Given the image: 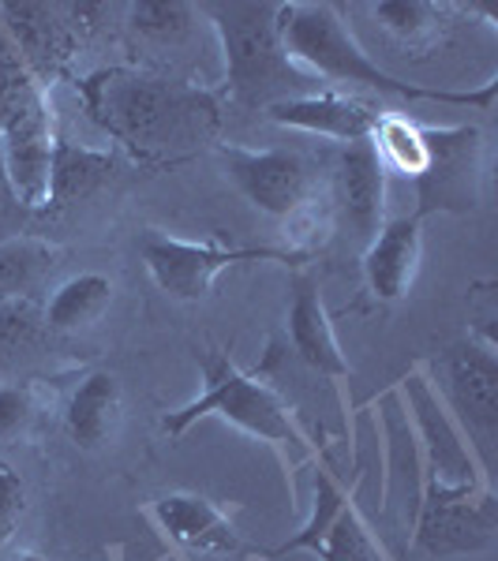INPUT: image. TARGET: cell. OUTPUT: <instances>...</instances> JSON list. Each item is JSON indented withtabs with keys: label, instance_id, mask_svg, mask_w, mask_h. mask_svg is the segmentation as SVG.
<instances>
[{
	"label": "cell",
	"instance_id": "obj_1",
	"mask_svg": "<svg viewBox=\"0 0 498 561\" xmlns=\"http://www.w3.org/2000/svg\"><path fill=\"white\" fill-rule=\"evenodd\" d=\"M71 87L90 121L147 169L188 161L222 124V102L211 90L135 68H98Z\"/></svg>",
	"mask_w": 498,
	"mask_h": 561
},
{
	"label": "cell",
	"instance_id": "obj_2",
	"mask_svg": "<svg viewBox=\"0 0 498 561\" xmlns=\"http://www.w3.org/2000/svg\"><path fill=\"white\" fill-rule=\"evenodd\" d=\"M278 38L288 57V65L304 76L319 79V87H367L378 94L397 98H423V102L468 105L479 113H491L498 79H487L476 90H446V87H416L378 68L349 31L338 4L326 0H293L278 8Z\"/></svg>",
	"mask_w": 498,
	"mask_h": 561
},
{
	"label": "cell",
	"instance_id": "obj_3",
	"mask_svg": "<svg viewBox=\"0 0 498 561\" xmlns=\"http://www.w3.org/2000/svg\"><path fill=\"white\" fill-rule=\"evenodd\" d=\"M199 375H203V393L188 401L184 409L166 412L161 431L169 438H184L206 415L233 423L251 438L267 442L282 454L293 468H304L315 460V442L304 431L301 415L288 404V397L274 382H267L256 370H240L222 348L199 352Z\"/></svg>",
	"mask_w": 498,
	"mask_h": 561
},
{
	"label": "cell",
	"instance_id": "obj_4",
	"mask_svg": "<svg viewBox=\"0 0 498 561\" xmlns=\"http://www.w3.org/2000/svg\"><path fill=\"white\" fill-rule=\"evenodd\" d=\"M278 8L270 0L259 4H195V12L214 26L225 57V94L240 105H274L285 98L315 94L312 76L288 65L282 38H278Z\"/></svg>",
	"mask_w": 498,
	"mask_h": 561
},
{
	"label": "cell",
	"instance_id": "obj_5",
	"mask_svg": "<svg viewBox=\"0 0 498 561\" xmlns=\"http://www.w3.org/2000/svg\"><path fill=\"white\" fill-rule=\"evenodd\" d=\"M53 139L57 131H53L49 94L0 31V161L8 187L26 210L49 206Z\"/></svg>",
	"mask_w": 498,
	"mask_h": 561
},
{
	"label": "cell",
	"instance_id": "obj_6",
	"mask_svg": "<svg viewBox=\"0 0 498 561\" xmlns=\"http://www.w3.org/2000/svg\"><path fill=\"white\" fill-rule=\"evenodd\" d=\"M394 389L412 423L416 454H420V502L476 497L491 491V476L479 465L465 431L457 427L442 393L428 378V367H412Z\"/></svg>",
	"mask_w": 498,
	"mask_h": 561
},
{
	"label": "cell",
	"instance_id": "obj_7",
	"mask_svg": "<svg viewBox=\"0 0 498 561\" xmlns=\"http://www.w3.org/2000/svg\"><path fill=\"white\" fill-rule=\"evenodd\" d=\"M214 150L222 158L225 180L237 187L244 203H251L259 214L274 217V221L293 225L296 232L288 248L307 255L304 237L312 232L307 225L319 221L315 203H319L322 192L312 161L296 150H251V147H237V142H217Z\"/></svg>",
	"mask_w": 498,
	"mask_h": 561
},
{
	"label": "cell",
	"instance_id": "obj_8",
	"mask_svg": "<svg viewBox=\"0 0 498 561\" xmlns=\"http://www.w3.org/2000/svg\"><path fill=\"white\" fill-rule=\"evenodd\" d=\"M139 259L147 266V274L169 300L180 304H199L211 296L217 274L244 262H285V266H304L307 255L293 248H229L217 240H180L169 237L161 229H147L139 237Z\"/></svg>",
	"mask_w": 498,
	"mask_h": 561
},
{
	"label": "cell",
	"instance_id": "obj_9",
	"mask_svg": "<svg viewBox=\"0 0 498 561\" xmlns=\"http://www.w3.org/2000/svg\"><path fill=\"white\" fill-rule=\"evenodd\" d=\"M428 161L423 173L412 180L416 187V214H476L484 203V169H487V142L476 124H450L434 128L423 124Z\"/></svg>",
	"mask_w": 498,
	"mask_h": 561
},
{
	"label": "cell",
	"instance_id": "obj_10",
	"mask_svg": "<svg viewBox=\"0 0 498 561\" xmlns=\"http://www.w3.org/2000/svg\"><path fill=\"white\" fill-rule=\"evenodd\" d=\"M439 378L434 386L446 401L450 415L465 431L468 446L476 449L479 465L491 472V449L498 434V352L495 341H484L468 333L465 341L450 345L439 359Z\"/></svg>",
	"mask_w": 498,
	"mask_h": 561
},
{
	"label": "cell",
	"instance_id": "obj_11",
	"mask_svg": "<svg viewBox=\"0 0 498 561\" xmlns=\"http://www.w3.org/2000/svg\"><path fill=\"white\" fill-rule=\"evenodd\" d=\"M386 176L391 173L383 169L371 142H349L333 158L326 198H330V210L364 243L386 221Z\"/></svg>",
	"mask_w": 498,
	"mask_h": 561
},
{
	"label": "cell",
	"instance_id": "obj_12",
	"mask_svg": "<svg viewBox=\"0 0 498 561\" xmlns=\"http://www.w3.org/2000/svg\"><path fill=\"white\" fill-rule=\"evenodd\" d=\"M498 531L495 494L476 497H442V502H420L412 520V542L431 558L446 554H476L491 547Z\"/></svg>",
	"mask_w": 498,
	"mask_h": 561
},
{
	"label": "cell",
	"instance_id": "obj_13",
	"mask_svg": "<svg viewBox=\"0 0 498 561\" xmlns=\"http://www.w3.org/2000/svg\"><path fill=\"white\" fill-rule=\"evenodd\" d=\"M383 113L386 108L371 105L364 98L338 94V90H315V94H296L285 98V102L267 105V116L278 128L322 135V139H333L341 147H349V142H371V131H375Z\"/></svg>",
	"mask_w": 498,
	"mask_h": 561
},
{
	"label": "cell",
	"instance_id": "obj_14",
	"mask_svg": "<svg viewBox=\"0 0 498 561\" xmlns=\"http://www.w3.org/2000/svg\"><path fill=\"white\" fill-rule=\"evenodd\" d=\"M0 31L15 45L38 83H57L76 53V31L60 20V4H0Z\"/></svg>",
	"mask_w": 498,
	"mask_h": 561
},
{
	"label": "cell",
	"instance_id": "obj_15",
	"mask_svg": "<svg viewBox=\"0 0 498 561\" xmlns=\"http://www.w3.org/2000/svg\"><path fill=\"white\" fill-rule=\"evenodd\" d=\"M147 513L166 531V539L184 550H199V554H240V550H248V542L240 539L229 513H222L211 497L195 491L154 497Z\"/></svg>",
	"mask_w": 498,
	"mask_h": 561
},
{
	"label": "cell",
	"instance_id": "obj_16",
	"mask_svg": "<svg viewBox=\"0 0 498 561\" xmlns=\"http://www.w3.org/2000/svg\"><path fill=\"white\" fill-rule=\"evenodd\" d=\"M423 255L420 217H386L383 229L364 243V280L378 304H397L409 296Z\"/></svg>",
	"mask_w": 498,
	"mask_h": 561
},
{
	"label": "cell",
	"instance_id": "obj_17",
	"mask_svg": "<svg viewBox=\"0 0 498 561\" xmlns=\"http://www.w3.org/2000/svg\"><path fill=\"white\" fill-rule=\"evenodd\" d=\"M288 311H285V333L293 341V352L304 359L312 370L319 375L341 378L352 375L346 352L338 345V333H333V322L326 314V304H322V293H319V280L312 274H296L293 285H288Z\"/></svg>",
	"mask_w": 498,
	"mask_h": 561
},
{
	"label": "cell",
	"instance_id": "obj_18",
	"mask_svg": "<svg viewBox=\"0 0 498 561\" xmlns=\"http://www.w3.org/2000/svg\"><path fill=\"white\" fill-rule=\"evenodd\" d=\"M121 427V382L113 370H90V375L71 389L65 409V431L79 449L94 454L113 442Z\"/></svg>",
	"mask_w": 498,
	"mask_h": 561
},
{
	"label": "cell",
	"instance_id": "obj_19",
	"mask_svg": "<svg viewBox=\"0 0 498 561\" xmlns=\"http://www.w3.org/2000/svg\"><path fill=\"white\" fill-rule=\"evenodd\" d=\"M121 169L116 150H94L79 147L71 139H53V161H49V206L45 210H68L83 203L94 192H102L109 180Z\"/></svg>",
	"mask_w": 498,
	"mask_h": 561
},
{
	"label": "cell",
	"instance_id": "obj_20",
	"mask_svg": "<svg viewBox=\"0 0 498 561\" xmlns=\"http://www.w3.org/2000/svg\"><path fill=\"white\" fill-rule=\"evenodd\" d=\"M113 296H116L113 277L94 274V270H90V274H76L53 288L42 322L49 325L53 333H79L102 319L109 311V304H113Z\"/></svg>",
	"mask_w": 498,
	"mask_h": 561
},
{
	"label": "cell",
	"instance_id": "obj_21",
	"mask_svg": "<svg viewBox=\"0 0 498 561\" xmlns=\"http://www.w3.org/2000/svg\"><path fill=\"white\" fill-rule=\"evenodd\" d=\"M457 4H431V0H383L371 4V15L383 23L386 34H394L409 49H428L450 31V15Z\"/></svg>",
	"mask_w": 498,
	"mask_h": 561
},
{
	"label": "cell",
	"instance_id": "obj_22",
	"mask_svg": "<svg viewBox=\"0 0 498 561\" xmlns=\"http://www.w3.org/2000/svg\"><path fill=\"white\" fill-rule=\"evenodd\" d=\"M371 147H375L386 173H401L409 180L423 173L428 142H423V124H416L412 116H401V113H394V108H386V113L378 116L375 131H371Z\"/></svg>",
	"mask_w": 498,
	"mask_h": 561
},
{
	"label": "cell",
	"instance_id": "obj_23",
	"mask_svg": "<svg viewBox=\"0 0 498 561\" xmlns=\"http://www.w3.org/2000/svg\"><path fill=\"white\" fill-rule=\"evenodd\" d=\"M307 554H315L319 561H391L383 542L371 531V524L364 520V513H360L356 497L326 524V531L312 542Z\"/></svg>",
	"mask_w": 498,
	"mask_h": 561
},
{
	"label": "cell",
	"instance_id": "obj_24",
	"mask_svg": "<svg viewBox=\"0 0 498 561\" xmlns=\"http://www.w3.org/2000/svg\"><path fill=\"white\" fill-rule=\"evenodd\" d=\"M53 262H57V248L34 237L0 240V304L31 293Z\"/></svg>",
	"mask_w": 498,
	"mask_h": 561
},
{
	"label": "cell",
	"instance_id": "obj_25",
	"mask_svg": "<svg viewBox=\"0 0 498 561\" xmlns=\"http://www.w3.org/2000/svg\"><path fill=\"white\" fill-rule=\"evenodd\" d=\"M195 4H184V0H139L128 8L132 31L158 45L184 42L195 26Z\"/></svg>",
	"mask_w": 498,
	"mask_h": 561
},
{
	"label": "cell",
	"instance_id": "obj_26",
	"mask_svg": "<svg viewBox=\"0 0 498 561\" xmlns=\"http://www.w3.org/2000/svg\"><path fill=\"white\" fill-rule=\"evenodd\" d=\"M34 389L23 382H0V442H15L34 423Z\"/></svg>",
	"mask_w": 498,
	"mask_h": 561
},
{
	"label": "cell",
	"instance_id": "obj_27",
	"mask_svg": "<svg viewBox=\"0 0 498 561\" xmlns=\"http://www.w3.org/2000/svg\"><path fill=\"white\" fill-rule=\"evenodd\" d=\"M26 513V486L8 460H0V554L12 547L20 520Z\"/></svg>",
	"mask_w": 498,
	"mask_h": 561
},
{
	"label": "cell",
	"instance_id": "obj_28",
	"mask_svg": "<svg viewBox=\"0 0 498 561\" xmlns=\"http://www.w3.org/2000/svg\"><path fill=\"white\" fill-rule=\"evenodd\" d=\"M38 333V319H34L26 300H4L0 304V352H15L31 345Z\"/></svg>",
	"mask_w": 498,
	"mask_h": 561
},
{
	"label": "cell",
	"instance_id": "obj_29",
	"mask_svg": "<svg viewBox=\"0 0 498 561\" xmlns=\"http://www.w3.org/2000/svg\"><path fill=\"white\" fill-rule=\"evenodd\" d=\"M8 561H49V558H42V554H15V558H8Z\"/></svg>",
	"mask_w": 498,
	"mask_h": 561
}]
</instances>
